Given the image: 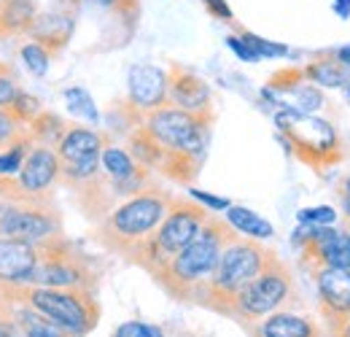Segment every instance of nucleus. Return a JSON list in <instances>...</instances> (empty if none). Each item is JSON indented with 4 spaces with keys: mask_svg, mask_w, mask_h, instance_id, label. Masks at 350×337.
<instances>
[{
    "mask_svg": "<svg viewBox=\"0 0 350 337\" xmlns=\"http://www.w3.org/2000/svg\"><path fill=\"white\" fill-rule=\"evenodd\" d=\"M62 235V213L57 205H22L0 200V238L44 243Z\"/></svg>",
    "mask_w": 350,
    "mask_h": 337,
    "instance_id": "obj_13",
    "label": "nucleus"
},
{
    "mask_svg": "<svg viewBox=\"0 0 350 337\" xmlns=\"http://www.w3.org/2000/svg\"><path fill=\"white\" fill-rule=\"evenodd\" d=\"M5 111H8V114H11V116L19 122V125L27 127L33 119H36V116H38V114H41V111H44V108H41V100H38L36 95L19 92V95H16V100H14V103H11Z\"/></svg>",
    "mask_w": 350,
    "mask_h": 337,
    "instance_id": "obj_29",
    "label": "nucleus"
},
{
    "mask_svg": "<svg viewBox=\"0 0 350 337\" xmlns=\"http://www.w3.org/2000/svg\"><path fill=\"white\" fill-rule=\"evenodd\" d=\"M334 57H337L340 62H345V65L350 68V46H342V49H337V51H334Z\"/></svg>",
    "mask_w": 350,
    "mask_h": 337,
    "instance_id": "obj_40",
    "label": "nucleus"
},
{
    "mask_svg": "<svg viewBox=\"0 0 350 337\" xmlns=\"http://www.w3.org/2000/svg\"><path fill=\"white\" fill-rule=\"evenodd\" d=\"M334 337H350V319L342 324V327H340V332H337Z\"/></svg>",
    "mask_w": 350,
    "mask_h": 337,
    "instance_id": "obj_42",
    "label": "nucleus"
},
{
    "mask_svg": "<svg viewBox=\"0 0 350 337\" xmlns=\"http://www.w3.org/2000/svg\"><path fill=\"white\" fill-rule=\"evenodd\" d=\"M105 146H108V135H103V132H97L92 127L70 122L68 132L57 143L59 184L76 189L84 181L94 178L100 173V157H103Z\"/></svg>",
    "mask_w": 350,
    "mask_h": 337,
    "instance_id": "obj_11",
    "label": "nucleus"
},
{
    "mask_svg": "<svg viewBox=\"0 0 350 337\" xmlns=\"http://www.w3.org/2000/svg\"><path fill=\"white\" fill-rule=\"evenodd\" d=\"M19 92H22V89H19V82H16L14 68H11L8 62L0 60V108H8V105L16 100Z\"/></svg>",
    "mask_w": 350,
    "mask_h": 337,
    "instance_id": "obj_30",
    "label": "nucleus"
},
{
    "mask_svg": "<svg viewBox=\"0 0 350 337\" xmlns=\"http://www.w3.org/2000/svg\"><path fill=\"white\" fill-rule=\"evenodd\" d=\"M38 14L36 0H0V38L27 36Z\"/></svg>",
    "mask_w": 350,
    "mask_h": 337,
    "instance_id": "obj_20",
    "label": "nucleus"
},
{
    "mask_svg": "<svg viewBox=\"0 0 350 337\" xmlns=\"http://www.w3.org/2000/svg\"><path fill=\"white\" fill-rule=\"evenodd\" d=\"M0 292L14 302L36 310L49 324L73 337H87L100 321L97 292L87 289H49L30 284H0Z\"/></svg>",
    "mask_w": 350,
    "mask_h": 337,
    "instance_id": "obj_4",
    "label": "nucleus"
},
{
    "mask_svg": "<svg viewBox=\"0 0 350 337\" xmlns=\"http://www.w3.org/2000/svg\"><path fill=\"white\" fill-rule=\"evenodd\" d=\"M140 327H143V321H127L113 332V337H140Z\"/></svg>",
    "mask_w": 350,
    "mask_h": 337,
    "instance_id": "obj_36",
    "label": "nucleus"
},
{
    "mask_svg": "<svg viewBox=\"0 0 350 337\" xmlns=\"http://www.w3.org/2000/svg\"><path fill=\"white\" fill-rule=\"evenodd\" d=\"M19 54H22V62L27 65V71H30L36 79H44L46 71H49V62L54 60V57L46 51L44 46H41V43H36V41L25 43Z\"/></svg>",
    "mask_w": 350,
    "mask_h": 337,
    "instance_id": "obj_28",
    "label": "nucleus"
},
{
    "mask_svg": "<svg viewBox=\"0 0 350 337\" xmlns=\"http://www.w3.org/2000/svg\"><path fill=\"white\" fill-rule=\"evenodd\" d=\"M191 195V200H197L202 208H208V211H226L232 203L226 200V197H216V195H208V192H200V189H191L189 192Z\"/></svg>",
    "mask_w": 350,
    "mask_h": 337,
    "instance_id": "obj_34",
    "label": "nucleus"
},
{
    "mask_svg": "<svg viewBox=\"0 0 350 337\" xmlns=\"http://www.w3.org/2000/svg\"><path fill=\"white\" fill-rule=\"evenodd\" d=\"M30 286L49 289H87L97 292L100 275L92 259L79 251L65 235L38 243V264L27 281Z\"/></svg>",
    "mask_w": 350,
    "mask_h": 337,
    "instance_id": "obj_9",
    "label": "nucleus"
},
{
    "mask_svg": "<svg viewBox=\"0 0 350 337\" xmlns=\"http://www.w3.org/2000/svg\"><path fill=\"white\" fill-rule=\"evenodd\" d=\"M342 89H345V97H348V100H350V82H348V84H345V86H342Z\"/></svg>",
    "mask_w": 350,
    "mask_h": 337,
    "instance_id": "obj_44",
    "label": "nucleus"
},
{
    "mask_svg": "<svg viewBox=\"0 0 350 337\" xmlns=\"http://www.w3.org/2000/svg\"><path fill=\"white\" fill-rule=\"evenodd\" d=\"M68 127H70V122H65L62 116H57V114H51V111H41V114L27 125V129H30V135H33L36 143L57 149V143L62 140V135L68 132Z\"/></svg>",
    "mask_w": 350,
    "mask_h": 337,
    "instance_id": "obj_25",
    "label": "nucleus"
},
{
    "mask_svg": "<svg viewBox=\"0 0 350 337\" xmlns=\"http://www.w3.org/2000/svg\"><path fill=\"white\" fill-rule=\"evenodd\" d=\"M38 264V243L0 238V284H27Z\"/></svg>",
    "mask_w": 350,
    "mask_h": 337,
    "instance_id": "obj_17",
    "label": "nucleus"
},
{
    "mask_svg": "<svg viewBox=\"0 0 350 337\" xmlns=\"http://www.w3.org/2000/svg\"><path fill=\"white\" fill-rule=\"evenodd\" d=\"M337 221V211L329 208V205H321V208H305L299 213V224L307 227H332Z\"/></svg>",
    "mask_w": 350,
    "mask_h": 337,
    "instance_id": "obj_31",
    "label": "nucleus"
},
{
    "mask_svg": "<svg viewBox=\"0 0 350 337\" xmlns=\"http://www.w3.org/2000/svg\"><path fill=\"white\" fill-rule=\"evenodd\" d=\"M68 8H73V5H79V3H84V0H62ZM92 3H100V5H116L119 0H92Z\"/></svg>",
    "mask_w": 350,
    "mask_h": 337,
    "instance_id": "obj_39",
    "label": "nucleus"
},
{
    "mask_svg": "<svg viewBox=\"0 0 350 337\" xmlns=\"http://www.w3.org/2000/svg\"><path fill=\"white\" fill-rule=\"evenodd\" d=\"M243 41L248 43L251 49H254V54L262 60V57H275V54H286V46H280V43H269L259 38V36H254V33H243L240 36Z\"/></svg>",
    "mask_w": 350,
    "mask_h": 337,
    "instance_id": "obj_32",
    "label": "nucleus"
},
{
    "mask_svg": "<svg viewBox=\"0 0 350 337\" xmlns=\"http://www.w3.org/2000/svg\"><path fill=\"white\" fill-rule=\"evenodd\" d=\"M272 256H275V251L267 249L262 240H251L243 235L229 240L200 305L219 313V316H229L234 299L267 267V262Z\"/></svg>",
    "mask_w": 350,
    "mask_h": 337,
    "instance_id": "obj_5",
    "label": "nucleus"
},
{
    "mask_svg": "<svg viewBox=\"0 0 350 337\" xmlns=\"http://www.w3.org/2000/svg\"><path fill=\"white\" fill-rule=\"evenodd\" d=\"M175 195L162 186H148L135 197L119 203L103 221L94 224V240L105 251L116 253L130 262L137 249L154 235L173 205Z\"/></svg>",
    "mask_w": 350,
    "mask_h": 337,
    "instance_id": "obj_3",
    "label": "nucleus"
},
{
    "mask_svg": "<svg viewBox=\"0 0 350 337\" xmlns=\"http://www.w3.org/2000/svg\"><path fill=\"white\" fill-rule=\"evenodd\" d=\"M211 127L213 119L180 111L167 103L130 129L127 151L151 173L157 170L167 181L189 186L202 170Z\"/></svg>",
    "mask_w": 350,
    "mask_h": 337,
    "instance_id": "obj_1",
    "label": "nucleus"
},
{
    "mask_svg": "<svg viewBox=\"0 0 350 337\" xmlns=\"http://www.w3.org/2000/svg\"><path fill=\"white\" fill-rule=\"evenodd\" d=\"M286 97H291V100H288L283 108H294V111H299V114H312V111H318V108L323 105L321 89L315 84H310V82H302V84L294 86V89H288Z\"/></svg>",
    "mask_w": 350,
    "mask_h": 337,
    "instance_id": "obj_26",
    "label": "nucleus"
},
{
    "mask_svg": "<svg viewBox=\"0 0 350 337\" xmlns=\"http://www.w3.org/2000/svg\"><path fill=\"white\" fill-rule=\"evenodd\" d=\"M226 46H229L240 60H245V62H256V60H259V57L254 54V49L243 41V38H226Z\"/></svg>",
    "mask_w": 350,
    "mask_h": 337,
    "instance_id": "obj_35",
    "label": "nucleus"
},
{
    "mask_svg": "<svg viewBox=\"0 0 350 337\" xmlns=\"http://www.w3.org/2000/svg\"><path fill=\"white\" fill-rule=\"evenodd\" d=\"M275 127L286 140L288 151L315 173H326L345 160V149L337 129L315 114L280 108L275 114Z\"/></svg>",
    "mask_w": 350,
    "mask_h": 337,
    "instance_id": "obj_7",
    "label": "nucleus"
},
{
    "mask_svg": "<svg viewBox=\"0 0 350 337\" xmlns=\"http://www.w3.org/2000/svg\"><path fill=\"white\" fill-rule=\"evenodd\" d=\"M140 337H165V332L159 327H154V324H143L140 327Z\"/></svg>",
    "mask_w": 350,
    "mask_h": 337,
    "instance_id": "obj_38",
    "label": "nucleus"
},
{
    "mask_svg": "<svg viewBox=\"0 0 350 337\" xmlns=\"http://www.w3.org/2000/svg\"><path fill=\"white\" fill-rule=\"evenodd\" d=\"M208 219H211V211L202 208L197 200L175 197L167 216L162 219V224L137 249V253L130 259V264H137L140 270L154 275L157 270H162L170 259H175L178 253L183 251L189 243H194V238L202 232Z\"/></svg>",
    "mask_w": 350,
    "mask_h": 337,
    "instance_id": "obj_6",
    "label": "nucleus"
},
{
    "mask_svg": "<svg viewBox=\"0 0 350 337\" xmlns=\"http://www.w3.org/2000/svg\"><path fill=\"white\" fill-rule=\"evenodd\" d=\"M234 238H237V232L224 219L211 216L208 224L202 227V232L194 238V243H189L151 278L162 286L165 295H170L178 302L200 305L213 273H216L221 253L229 246V240H234Z\"/></svg>",
    "mask_w": 350,
    "mask_h": 337,
    "instance_id": "obj_2",
    "label": "nucleus"
},
{
    "mask_svg": "<svg viewBox=\"0 0 350 337\" xmlns=\"http://www.w3.org/2000/svg\"><path fill=\"white\" fill-rule=\"evenodd\" d=\"M342 216L350 221V200H348V197H342Z\"/></svg>",
    "mask_w": 350,
    "mask_h": 337,
    "instance_id": "obj_43",
    "label": "nucleus"
},
{
    "mask_svg": "<svg viewBox=\"0 0 350 337\" xmlns=\"http://www.w3.org/2000/svg\"><path fill=\"white\" fill-rule=\"evenodd\" d=\"M73 36V16L68 11H57V14H38L27 38L41 43L51 57H57Z\"/></svg>",
    "mask_w": 350,
    "mask_h": 337,
    "instance_id": "obj_19",
    "label": "nucleus"
},
{
    "mask_svg": "<svg viewBox=\"0 0 350 337\" xmlns=\"http://www.w3.org/2000/svg\"><path fill=\"white\" fill-rule=\"evenodd\" d=\"M291 243L299 251L302 267H307L312 275L326 267L350 270V232L345 229L299 224L291 235Z\"/></svg>",
    "mask_w": 350,
    "mask_h": 337,
    "instance_id": "obj_12",
    "label": "nucleus"
},
{
    "mask_svg": "<svg viewBox=\"0 0 350 337\" xmlns=\"http://www.w3.org/2000/svg\"><path fill=\"white\" fill-rule=\"evenodd\" d=\"M312 278L318 289V310L323 316L326 329L334 337L350 319V270L326 267L318 270Z\"/></svg>",
    "mask_w": 350,
    "mask_h": 337,
    "instance_id": "obj_15",
    "label": "nucleus"
},
{
    "mask_svg": "<svg viewBox=\"0 0 350 337\" xmlns=\"http://www.w3.org/2000/svg\"><path fill=\"white\" fill-rule=\"evenodd\" d=\"M11 299V297H8ZM14 302V299H11ZM14 319H16V329H19V337H73L68 332H62L59 327L49 324L46 319H41L36 310L14 302Z\"/></svg>",
    "mask_w": 350,
    "mask_h": 337,
    "instance_id": "obj_24",
    "label": "nucleus"
},
{
    "mask_svg": "<svg viewBox=\"0 0 350 337\" xmlns=\"http://www.w3.org/2000/svg\"><path fill=\"white\" fill-rule=\"evenodd\" d=\"M205 5H208L219 19H232V11H229V5H226L224 0H205Z\"/></svg>",
    "mask_w": 350,
    "mask_h": 337,
    "instance_id": "obj_37",
    "label": "nucleus"
},
{
    "mask_svg": "<svg viewBox=\"0 0 350 337\" xmlns=\"http://www.w3.org/2000/svg\"><path fill=\"white\" fill-rule=\"evenodd\" d=\"M22 127L25 125H19V122H16L5 108H0V151H3V149H5L16 135H19V129H22Z\"/></svg>",
    "mask_w": 350,
    "mask_h": 337,
    "instance_id": "obj_33",
    "label": "nucleus"
},
{
    "mask_svg": "<svg viewBox=\"0 0 350 337\" xmlns=\"http://www.w3.org/2000/svg\"><path fill=\"white\" fill-rule=\"evenodd\" d=\"M248 337H323V329L312 316L297 310H278L248 327Z\"/></svg>",
    "mask_w": 350,
    "mask_h": 337,
    "instance_id": "obj_18",
    "label": "nucleus"
},
{
    "mask_svg": "<svg viewBox=\"0 0 350 337\" xmlns=\"http://www.w3.org/2000/svg\"><path fill=\"white\" fill-rule=\"evenodd\" d=\"M297 302V286H294V273L291 267L275 253L262 273L240 292L234 299L232 310L226 319L237 321L240 327H254L256 321H262L267 316L278 313V310H288Z\"/></svg>",
    "mask_w": 350,
    "mask_h": 337,
    "instance_id": "obj_8",
    "label": "nucleus"
},
{
    "mask_svg": "<svg viewBox=\"0 0 350 337\" xmlns=\"http://www.w3.org/2000/svg\"><path fill=\"white\" fill-rule=\"evenodd\" d=\"M226 224L237 235L251 238V240H269L275 235V229H272V224L267 219L256 216L251 208H243V205H229L226 208Z\"/></svg>",
    "mask_w": 350,
    "mask_h": 337,
    "instance_id": "obj_22",
    "label": "nucleus"
},
{
    "mask_svg": "<svg viewBox=\"0 0 350 337\" xmlns=\"http://www.w3.org/2000/svg\"><path fill=\"white\" fill-rule=\"evenodd\" d=\"M340 195H342V197H348V200H350V175L345 178V181H342V186H340Z\"/></svg>",
    "mask_w": 350,
    "mask_h": 337,
    "instance_id": "obj_41",
    "label": "nucleus"
},
{
    "mask_svg": "<svg viewBox=\"0 0 350 337\" xmlns=\"http://www.w3.org/2000/svg\"><path fill=\"white\" fill-rule=\"evenodd\" d=\"M59 184L57 149L36 143L16 175L0 178V200L22 205H54V189Z\"/></svg>",
    "mask_w": 350,
    "mask_h": 337,
    "instance_id": "obj_10",
    "label": "nucleus"
},
{
    "mask_svg": "<svg viewBox=\"0 0 350 337\" xmlns=\"http://www.w3.org/2000/svg\"><path fill=\"white\" fill-rule=\"evenodd\" d=\"M167 103L180 111H189V114H197L205 119H216L211 86L183 65H170V71H167Z\"/></svg>",
    "mask_w": 350,
    "mask_h": 337,
    "instance_id": "obj_16",
    "label": "nucleus"
},
{
    "mask_svg": "<svg viewBox=\"0 0 350 337\" xmlns=\"http://www.w3.org/2000/svg\"><path fill=\"white\" fill-rule=\"evenodd\" d=\"M65 103H68V111H70L76 119H84L89 125H97V122H100L97 105H94V100L89 97L87 89H81V86L65 89Z\"/></svg>",
    "mask_w": 350,
    "mask_h": 337,
    "instance_id": "obj_27",
    "label": "nucleus"
},
{
    "mask_svg": "<svg viewBox=\"0 0 350 337\" xmlns=\"http://www.w3.org/2000/svg\"><path fill=\"white\" fill-rule=\"evenodd\" d=\"M33 146H36V140H33L30 129L22 127L19 135L0 151V178H11V175H16V173L22 170V165H25L27 154L33 151Z\"/></svg>",
    "mask_w": 350,
    "mask_h": 337,
    "instance_id": "obj_23",
    "label": "nucleus"
},
{
    "mask_svg": "<svg viewBox=\"0 0 350 337\" xmlns=\"http://www.w3.org/2000/svg\"><path fill=\"white\" fill-rule=\"evenodd\" d=\"M167 105V71L137 62L127 73V97L122 103V111L132 122V129L140 125L148 114Z\"/></svg>",
    "mask_w": 350,
    "mask_h": 337,
    "instance_id": "obj_14",
    "label": "nucleus"
},
{
    "mask_svg": "<svg viewBox=\"0 0 350 337\" xmlns=\"http://www.w3.org/2000/svg\"><path fill=\"white\" fill-rule=\"evenodd\" d=\"M302 71H305V79L310 84L326 86V89H342L350 82V68L345 62H340L337 57L312 60Z\"/></svg>",
    "mask_w": 350,
    "mask_h": 337,
    "instance_id": "obj_21",
    "label": "nucleus"
}]
</instances>
